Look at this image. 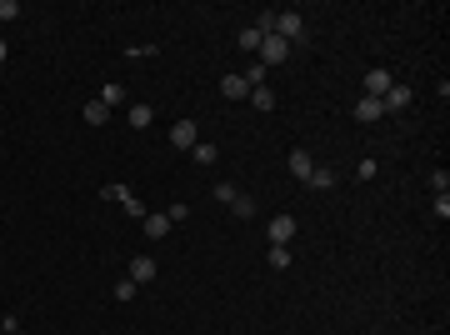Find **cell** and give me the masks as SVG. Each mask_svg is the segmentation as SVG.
I'll list each match as a JSON object with an SVG mask.
<instances>
[{
	"instance_id": "obj_3",
	"label": "cell",
	"mask_w": 450,
	"mask_h": 335,
	"mask_svg": "<svg viewBox=\"0 0 450 335\" xmlns=\"http://www.w3.org/2000/svg\"><path fill=\"white\" fill-rule=\"evenodd\" d=\"M286 55H291V45L280 40L275 30H270V35L260 40V66H265V71H270V66H280V61H286Z\"/></svg>"
},
{
	"instance_id": "obj_29",
	"label": "cell",
	"mask_w": 450,
	"mask_h": 335,
	"mask_svg": "<svg viewBox=\"0 0 450 335\" xmlns=\"http://www.w3.org/2000/svg\"><path fill=\"white\" fill-rule=\"evenodd\" d=\"M6 55H11V50H6V40H0V66H6Z\"/></svg>"
},
{
	"instance_id": "obj_30",
	"label": "cell",
	"mask_w": 450,
	"mask_h": 335,
	"mask_svg": "<svg viewBox=\"0 0 450 335\" xmlns=\"http://www.w3.org/2000/svg\"><path fill=\"white\" fill-rule=\"evenodd\" d=\"M16 335H20V330H16Z\"/></svg>"
},
{
	"instance_id": "obj_14",
	"label": "cell",
	"mask_w": 450,
	"mask_h": 335,
	"mask_svg": "<svg viewBox=\"0 0 450 335\" xmlns=\"http://www.w3.org/2000/svg\"><path fill=\"white\" fill-rule=\"evenodd\" d=\"M190 155H195V165H215V160H220V150H215L210 140H195V145H190Z\"/></svg>"
},
{
	"instance_id": "obj_18",
	"label": "cell",
	"mask_w": 450,
	"mask_h": 335,
	"mask_svg": "<svg viewBox=\"0 0 450 335\" xmlns=\"http://www.w3.org/2000/svg\"><path fill=\"white\" fill-rule=\"evenodd\" d=\"M260 40H265V35H260L255 25H245V30H241V50H260Z\"/></svg>"
},
{
	"instance_id": "obj_23",
	"label": "cell",
	"mask_w": 450,
	"mask_h": 335,
	"mask_svg": "<svg viewBox=\"0 0 450 335\" xmlns=\"http://www.w3.org/2000/svg\"><path fill=\"white\" fill-rule=\"evenodd\" d=\"M0 20H20V0H0Z\"/></svg>"
},
{
	"instance_id": "obj_12",
	"label": "cell",
	"mask_w": 450,
	"mask_h": 335,
	"mask_svg": "<svg viewBox=\"0 0 450 335\" xmlns=\"http://www.w3.org/2000/svg\"><path fill=\"white\" fill-rule=\"evenodd\" d=\"M291 260H296V255H291V245H270V255H265V265H270V270H291Z\"/></svg>"
},
{
	"instance_id": "obj_2",
	"label": "cell",
	"mask_w": 450,
	"mask_h": 335,
	"mask_svg": "<svg viewBox=\"0 0 450 335\" xmlns=\"http://www.w3.org/2000/svg\"><path fill=\"white\" fill-rule=\"evenodd\" d=\"M265 236H270V245H291L296 240V215H270L265 220Z\"/></svg>"
},
{
	"instance_id": "obj_10",
	"label": "cell",
	"mask_w": 450,
	"mask_h": 335,
	"mask_svg": "<svg viewBox=\"0 0 450 335\" xmlns=\"http://www.w3.org/2000/svg\"><path fill=\"white\" fill-rule=\"evenodd\" d=\"M390 85H396V80H390V71H370V75H365V95H375V100H380Z\"/></svg>"
},
{
	"instance_id": "obj_20",
	"label": "cell",
	"mask_w": 450,
	"mask_h": 335,
	"mask_svg": "<svg viewBox=\"0 0 450 335\" xmlns=\"http://www.w3.org/2000/svg\"><path fill=\"white\" fill-rule=\"evenodd\" d=\"M100 195H105V200H121V205H126V200H130V195H135V190H130V185H105V190H100Z\"/></svg>"
},
{
	"instance_id": "obj_19",
	"label": "cell",
	"mask_w": 450,
	"mask_h": 335,
	"mask_svg": "<svg viewBox=\"0 0 450 335\" xmlns=\"http://www.w3.org/2000/svg\"><path fill=\"white\" fill-rule=\"evenodd\" d=\"M231 210H236L241 220H250V215H255V200H250V195H236V200H231Z\"/></svg>"
},
{
	"instance_id": "obj_26",
	"label": "cell",
	"mask_w": 450,
	"mask_h": 335,
	"mask_svg": "<svg viewBox=\"0 0 450 335\" xmlns=\"http://www.w3.org/2000/svg\"><path fill=\"white\" fill-rule=\"evenodd\" d=\"M100 105H105V110L121 105V85H105V90H100Z\"/></svg>"
},
{
	"instance_id": "obj_4",
	"label": "cell",
	"mask_w": 450,
	"mask_h": 335,
	"mask_svg": "<svg viewBox=\"0 0 450 335\" xmlns=\"http://www.w3.org/2000/svg\"><path fill=\"white\" fill-rule=\"evenodd\" d=\"M411 85H390L385 95H380V110H385V116H390V110H396V116H401V110H411Z\"/></svg>"
},
{
	"instance_id": "obj_17",
	"label": "cell",
	"mask_w": 450,
	"mask_h": 335,
	"mask_svg": "<svg viewBox=\"0 0 450 335\" xmlns=\"http://www.w3.org/2000/svg\"><path fill=\"white\" fill-rule=\"evenodd\" d=\"M150 121H155V110H150V105H130V126H135V130H145Z\"/></svg>"
},
{
	"instance_id": "obj_11",
	"label": "cell",
	"mask_w": 450,
	"mask_h": 335,
	"mask_svg": "<svg viewBox=\"0 0 450 335\" xmlns=\"http://www.w3.org/2000/svg\"><path fill=\"white\" fill-rule=\"evenodd\" d=\"M140 226H145V236H150V240H160V236H171V215H145Z\"/></svg>"
},
{
	"instance_id": "obj_27",
	"label": "cell",
	"mask_w": 450,
	"mask_h": 335,
	"mask_svg": "<svg viewBox=\"0 0 450 335\" xmlns=\"http://www.w3.org/2000/svg\"><path fill=\"white\" fill-rule=\"evenodd\" d=\"M165 215H171V226H181V220H190V205L181 200V205H171V210H165Z\"/></svg>"
},
{
	"instance_id": "obj_8",
	"label": "cell",
	"mask_w": 450,
	"mask_h": 335,
	"mask_svg": "<svg viewBox=\"0 0 450 335\" xmlns=\"http://www.w3.org/2000/svg\"><path fill=\"white\" fill-rule=\"evenodd\" d=\"M130 281H135V286L155 281V260H150V255H135V260H130Z\"/></svg>"
},
{
	"instance_id": "obj_7",
	"label": "cell",
	"mask_w": 450,
	"mask_h": 335,
	"mask_svg": "<svg viewBox=\"0 0 450 335\" xmlns=\"http://www.w3.org/2000/svg\"><path fill=\"white\" fill-rule=\"evenodd\" d=\"M286 171H291V176H296V181H305V176H310V171H315V160H310V155H305V150H291V160H286Z\"/></svg>"
},
{
	"instance_id": "obj_16",
	"label": "cell",
	"mask_w": 450,
	"mask_h": 335,
	"mask_svg": "<svg viewBox=\"0 0 450 335\" xmlns=\"http://www.w3.org/2000/svg\"><path fill=\"white\" fill-rule=\"evenodd\" d=\"M250 105H255V110H275V90H270V85H255V90H250Z\"/></svg>"
},
{
	"instance_id": "obj_6",
	"label": "cell",
	"mask_w": 450,
	"mask_h": 335,
	"mask_svg": "<svg viewBox=\"0 0 450 335\" xmlns=\"http://www.w3.org/2000/svg\"><path fill=\"white\" fill-rule=\"evenodd\" d=\"M380 116H385V110H380L375 95H360V100H355V121H360V126H375Z\"/></svg>"
},
{
	"instance_id": "obj_9",
	"label": "cell",
	"mask_w": 450,
	"mask_h": 335,
	"mask_svg": "<svg viewBox=\"0 0 450 335\" xmlns=\"http://www.w3.org/2000/svg\"><path fill=\"white\" fill-rule=\"evenodd\" d=\"M220 95H231V100H250V85H245V75H225V80H220Z\"/></svg>"
},
{
	"instance_id": "obj_13",
	"label": "cell",
	"mask_w": 450,
	"mask_h": 335,
	"mask_svg": "<svg viewBox=\"0 0 450 335\" xmlns=\"http://www.w3.org/2000/svg\"><path fill=\"white\" fill-rule=\"evenodd\" d=\"M305 185H310V190H330V185H335V171H325V165H315V171L305 176Z\"/></svg>"
},
{
	"instance_id": "obj_22",
	"label": "cell",
	"mask_w": 450,
	"mask_h": 335,
	"mask_svg": "<svg viewBox=\"0 0 450 335\" xmlns=\"http://www.w3.org/2000/svg\"><path fill=\"white\" fill-rule=\"evenodd\" d=\"M236 195H241V190H236V185H231V181H220V185H215V200H220V205H231V200H236Z\"/></svg>"
},
{
	"instance_id": "obj_24",
	"label": "cell",
	"mask_w": 450,
	"mask_h": 335,
	"mask_svg": "<svg viewBox=\"0 0 450 335\" xmlns=\"http://www.w3.org/2000/svg\"><path fill=\"white\" fill-rule=\"evenodd\" d=\"M116 296H121V300H135V296H140V286H135V281H130V275H126V281L116 286Z\"/></svg>"
},
{
	"instance_id": "obj_25",
	"label": "cell",
	"mask_w": 450,
	"mask_h": 335,
	"mask_svg": "<svg viewBox=\"0 0 450 335\" xmlns=\"http://www.w3.org/2000/svg\"><path fill=\"white\" fill-rule=\"evenodd\" d=\"M245 85H250V90H255V85H265V66H260V61L245 71Z\"/></svg>"
},
{
	"instance_id": "obj_5",
	"label": "cell",
	"mask_w": 450,
	"mask_h": 335,
	"mask_svg": "<svg viewBox=\"0 0 450 335\" xmlns=\"http://www.w3.org/2000/svg\"><path fill=\"white\" fill-rule=\"evenodd\" d=\"M195 140H200L195 121H176V126H171V145H176V150H190Z\"/></svg>"
},
{
	"instance_id": "obj_28",
	"label": "cell",
	"mask_w": 450,
	"mask_h": 335,
	"mask_svg": "<svg viewBox=\"0 0 450 335\" xmlns=\"http://www.w3.org/2000/svg\"><path fill=\"white\" fill-rule=\"evenodd\" d=\"M126 55H130V61H145V55H160V50H155V45H130Z\"/></svg>"
},
{
	"instance_id": "obj_1",
	"label": "cell",
	"mask_w": 450,
	"mask_h": 335,
	"mask_svg": "<svg viewBox=\"0 0 450 335\" xmlns=\"http://www.w3.org/2000/svg\"><path fill=\"white\" fill-rule=\"evenodd\" d=\"M275 35L286 40V45H296V40H305V20H300L296 11H280V16H275Z\"/></svg>"
},
{
	"instance_id": "obj_15",
	"label": "cell",
	"mask_w": 450,
	"mask_h": 335,
	"mask_svg": "<svg viewBox=\"0 0 450 335\" xmlns=\"http://www.w3.org/2000/svg\"><path fill=\"white\" fill-rule=\"evenodd\" d=\"M80 121H85V126H105V121H110V110H105L100 100H90V105L80 110Z\"/></svg>"
},
{
	"instance_id": "obj_21",
	"label": "cell",
	"mask_w": 450,
	"mask_h": 335,
	"mask_svg": "<svg viewBox=\"0 0 450 335\" xmlns=\"http://www.w3.org/2000/svg\"><path fill=\"white\" fill-rule=\"evenodd\" d=\"M430 190H435V195H450V171H435V176H430Z\"/></svg>"
}]
</instances>
